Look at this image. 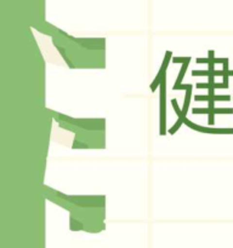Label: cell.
<instances>
[{"instance_id":"cell-1","label":"cell","mask_w":233,"mask_h":248,"mask_svg":"<svg viewBox=\"0 0 233 248\" xmlns=\"http://www.w3.org/2000/svg\"><path fill=\"white\" fill-rule=\"evenodd\" d=\"M166 133V107H165V77L160 82V136Z\"/></svg>"},{"instance_id":"cell-2","label":"cell","mask_w":233,"mask_h":248,"mask_svg":"<svg viewBox=\"0 0 233 248\" xmlns=\"http://www.w3.org/2000/svg\"><path fill=\"white\" fill-rule=\"evenodd\" d=\"M183 124H186L189 128H193L196 131H200L204 133H214V135H232L233 128H206V127H200V126L196 125V124L191 123L189 120H187L184 118Z\"/></svg>"},{"instance_id":"cell-3","label":"cell","mask_w":233,"mask_h":248,"mask_svg":"<svg viewBox=\"0 0 233 248\" xmlns=\"http://www.w3.org/2000/svg\"><path fill=\"white\" fill-rule=\"evenodd\" d=\"M170 58H171V52H170V51H167V52L165 53L164 62H163L162 68H160V70H159V73H158L157 78H155L154 81H153L152 84H150V91H152V92L155 91V89H157V87H158V85H160V82H162L163 78L165 77V70H166L167 64H169Z\"/></svg>"},{"instance_id":"cell-4","label":"cell","mask_w":233,"mask_h":248,"mask_svg":"<svg viewBox=\"0 0 233 248\" xmlns=\"http://www.w3.org/2000/svg\"><path fill=\"white\" fill-rule=\"evenodd\" d=\"M174 90H186V99H184V104L183 108H182V115H186L187 110H188V106H189V101H191V93H192V85H180L179 87H172Z\"/></svg>"},{"instance_id":"cell-5","label":"cell","mask_w":233,"mask_h":248,"mask_svg":"<svg viewBox=\"0 0 233 248\" xmlns=\"http://www.w3.org/2000/svg\"><path fill=\"white\" fill-rule=\"evenodd\" d=\"M193 113L194 114H233V109L227 108V109H193Z\"/></svg>"},{"instance_id":"cell-6","label":"cell","mask_w":233,"mask_h":248,"mask_svg":"<svg viewBox=\"0 0 233 248\" xmlns=\"http://www.w3.org/2000/svg\"><path fill=\"white\" fill-rule=\"evenodd\" d=\"M187 64H188V62H186V63H184L183 65H182V68H181V72H180V74H179V78H177V80H176V82H175L174 87H179V86H180V84H181V81H182V78H183L184 73H186V70H187Z\"/></svg>"},{"instance_id":"cell-7","label":"cell","mask_w":233,"mask_h":248,"mask_svg":"<svg viewBox=\"0 0 233 248\" xmlns=\"http://www.w3.org/2000/svg\"><path fill=\"white\" fill-rule=\"evenodd\" d=\"M191 61V57H174L172 58V62L174 63H183V62H189Z\"/></svg>"}]
</instances>
